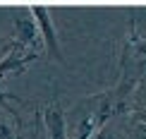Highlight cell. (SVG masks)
Listing matches in <instances>:
<instances>
[{
  "label": "cell",
  "mask_w": 146,
  "mask_h": 139,
  "mask_svg": "<svg viewBox=\"0 0 146 139\" xmlns=\"http://www.w3.org/2000/svg\"><path fill=\"white\" fill-rule=\"evenodd\" d=\"M46 127L50 139H67V127H65V118L58 106H50L46 110Z\"/></svg>",
  "instance_id": "obj_2"
},
{
  "label": "cell",
  "mask_w": 146,
  "mask_h": 139,
  "mask_svg": "<svg viewBox=\"0 0 146 139\" xmlns=\"http://www.w3.org/2000/svg\"><path fill=\"white\" fill-rule=\"evenodd\" d=\"M31 17H34V22H36V29H41V36H43V43H46L48 55L62 60L60 43H58V34H55V27H53V22H50V15H48V10H46V7H34Z\"/></svg>",
  "instance_id": "obj_1"
},
{
  "label": "cell",
  "mask_w": 146,
  "mask_h": 139,
  "mask_svg": "<svg viewBox=\"0 0 146 139\" xmlns=\"http://www.w3.org/2000/svg\"><path fill=\"white\" fill-rule=\"evenodd\" d=\"M15 27H17V36H19L22 43H31V41L36 39V34H38L34 17H29V15H27V17H19Z\"/></svg>",
  "instance_id": "obj_3"
}]
</instances>
